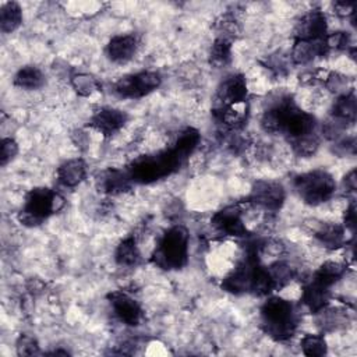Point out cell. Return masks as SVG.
Wrapping results in <instances>:
<instances>
[{"label": "cell", "instance_id": "31", "mask_svg": "<svg viewBox=\"0 0 357 357\" xmlns=\"http://www.w3.org/2000/svg\"><path fill=\"white\" fill-rule=\"evenodd\" d=\"M15 347H17V353L20 356H33L39 350L36 339L31 335H21L17 340Z\"/></svg>", "mask_w": 357, "mask_h": 357}, {"label": "cell", "instance_id": "30", "mask_svg": "<svg viewBox=\"0 0 357 357\" xmlns=\"http://www.w3.org/2000/svg\"><path fill=\"white\" fill-rule=\"evenodd\" d=\"M290 57H286L280 53H276V54H272L266 59L265 61V66L266 68L272 70L273 73L282 75V74H286L287 70H289V64H290Z\"/></svg>", "mask_w": 357, "mask_h": 357}, {"label": "cell", "instance_id": "29", "mask_svg": "<svg viewBox=\"0 0 357 357\" xmlns=\"http://www.w3.org/2000/svg\"><path fill=\"white\" fill-rule=\"evenodd\" d=\"M325 45L329 50H347L351 46L350 35L347 32H333L328 33L325 38Z\"/></svg>", "mask_w": 357, "mask_h": 357}, {"label": "cell", "instance_id": "19", "mask_svg": "<svg viewBox=\"0 0 357 357\" xmlns=\"http://www.w3.org/2000/svg\"><path fill=\"white\" fill-rule=\"evenodd\" d=\"M329 296H331V289L319 286L318 283L310 279V282L303 289L301 301L311 312L317 314L326 307L329 301Z\"/></svg>", "mask_w": 357, "mask_h": 357}, {"label": "cell", "instance_id": "21", "mask_svg": "<svg viewBox=\"0 0 357 357\" xmlns=\"http://www.w3.org/2000/svg\"><path fill=\"white\" fill-rule=\"evenodd\" d=\"M346 229L344 226L335 223H321L315 229V237L321 244L328 248H337L344 244L346 240Z\"/></svg>", "mask_w": 357, "mask_h": 357}, {"label": "cell", "instance_id": "16", "mask_svg": "<svg viewBox=\"0 0 357 357\" xmlns=\"http://www.w3.org/2000/svg\"><path fill=\"white\" fill-rule=\"evenodd\" d=\"M325 38L321 40H294V46L290 53L291 63L307 64L315 57L326 54L328 49L325 45Z\"/></svg>", "mask_w": 357, "mask_h": 357}, {"label": "cell", "instance_id": "9", "mask_svg": "<svg viewBox=\"0 0 357 357\" xmlns=\"http://www.w3.org/2000/svg\"><path fill=\"white\" fill-rule=\"evenodd\" d=\"M212 226L222 234L233 237H245L248 229L243 219V211L238 205H230L216 212L211 219Z\"/></svg>", "mask_w": 357, "mask_h": 357}, {"label": "cell", "instance_id": "23", "mask_svg": "<svg viewBox=\"0 0 357 357\" xmlns=\"http://www.w3.org/2000/svg\"><path fill=\"white\" fill-rule=\"evenodd\" d=\"M45 77L42 71L35 66H25L14 75V85L24 89H38L43 85Z\"/></svg>", "mask_w": 357, "mask_h": 357}, {"label": "cell", "instance_id": "11", "mask_svg": "<svg viewBox=\"0 0 357 357\" xmlns=\"http://www.w3.org/2000/svg\"><path fill=\"white\" fill-rule=\"evenodd\" d=\"M107 298L116 317L121 322L128 326L139 325L142 321V308L132 297L123 291H112Z\"/></svg>", "mask_w": 357, "mask_h": 357}, {"label": "cell", "instance_id": "17", "mask_svg": "<svg viewBox=\"0 0 357 357\" xmlns=\"http://www.w3.org/2000/svg\"><path fill=\"white\" fill-rule=\"evenodd\" d=\"M212 113H213V117L216 119V121L223 124L226 128L238 130L247 121L248 103L243 102V103L231 105V106H227L223 109L212 110Z\"/></svg>", "mask_w": 357, "mask_h": 357}, {"label": "cell", "instance_id": "27", "mask_svg": "<svg viewBox=\"0 0 357 357\" xmlns=\"http://www.w3.org/2000/svg\"><path fill=\"white\" fill-rule=\"evenodd\" d=\"M289 144H290L291 149L294 151V153H297L298 156H303V158H308L317 152V149L319 146V138H318L317 132H314L310 135L290 139Z\"/></svg>", "mask_w": 357, "mask_h": 357}, {"label": "cell", "instance_id": "20", "mask_svg": "<svg viewBox=\"0 0 357 357\" xmlns=\"http://www.w3.org/2000/svg\"><path fill=\"white\" fill-rule=\"evenodd\" d=\"M344 273H346L344 264L336 262V261H326L315 271L311 280L318 283L319 286L331 289L339 279L343 278Z\"/></svg>", "mask_w": 357, "mask_h": 357}, {"label": "cell", "instance_id": "10", "mask_svg": "<svg viewBox=\"0 0 357 357\" xmlns=\"http://www.w3.org/2000/svg\"><path fill=\"white\" fill-rule=\"evenodd\" d=\"M326 17L321 10L304 14L294 28V40H321L328 35Z\"/></svg>", "mask_w": 357, "mask_h": 357}, {"label": "cell", "instance_id": "6", "mask_svg": "<svg viewBox=\"0 0 357 357\" xmlns=\"http://www.w3.org/2000/svg\"><path fill=\"white\" fill-rule=\"evenodd\" d=\"M160 84L162 77L156 71H139L121 77L114 84V92L120 98L138 99L158 89Z\"/></svg>", "mask_w": 357, "mask_h": 357}, {"label": "cell", "instance_id": "25", "mask_svg": "<svg viewBox=\"0 0 357 357\" xmlns=\"http://www.w3.org/2000/svg\"><path fill=\"white\" fill-rule=\"evenodd\" d=\"M230 59H231V42L223 38H216L209 52L211 64L216 68H222L230 63Z\"/></svg>", "mask_w": 357, "mask_h": 357}, {"label": "cell", "instance_id": "3", "mask_svg": "<svg viewBox=\"0 0 357 357\" xmlns=\"http://www.w3.org/2000/svg\"><path fill=\"white\" fill-rule=\"evenodd\" d=\"M188 259V231L183 226L170 227L159 240L151 261L165 269H181Z\"/></svg>", "mask_w": 357, "mask_h": 357}, {"label": "cell", "instance_id": "24", "mask_svg": "<svg viewBox=\"0 0 357 357\" xmlns=\"http://www.w3.org/2000/svg\"><path fill=\"white\" fill-rule=\"evenodd\" d=\"M22 22L21 7L14 1H7L0 7V28L3 32L15 31Z\"/></svg>", "mask_w": 357, "mask_h": 357}, {"label": "cell", "instance_id": "12", "mask_svg": "<svg viewBox=\"0 0 357 357\" xmlns=\"http://www.w3.org/2000/svg\"><path fill=\"white\" fill-rule=\"evenodd\" d=\"M127 113L120 109L102 107L92 114L89 126L98 132L109 137L117 132L127 123Z\"/></svg>", "mask_w": 357, "mask_h": 357}, {"label": "cell", "instance_id": "33", "mask_svg": "<svg viewBox=\"0 0 357 357\" xmlns=\"http://www.w3.org/2000/svg\"><path fill=\"white\" fill-rule=\"evenodd\" d=\"M335 13L340 17H350L356 14V3L354 1H336L333 4Z\"/></svg>", "mask_w": 357, "mask_h": 357}, {"label": "cell", "instance_id": "1", "mask_svg": "<svg viewBox=\"0 0 357 357\" xmlns=\"http://www.w3.org/2000/svg\"><path fill=\"white\" fill-rule=\"evenodd\" d=\"M199 132L188 127L180 132L174 144L158 153L135 159L127 173L134 183L149 184L177 172L199 144Z\"/></svg>", "mask_w": 357, "mask_h": 357}, {"label": "cell", "instance_id": "7", "mask_svg": "<svg viewBox=\"0 0 357 357\" xmlns=\"http://www.w3.org/2000/svg\"><path fill=\"white\" fill-rule=\"evenodd\" d=\"M284 201V188L280 183L273 180H258L254 183L248 204L257 205L265 211L276 212Z\"/></svg>", "mask_w": 357, "mask_h": 357}, {"label": "cell", "instance_id": "15", "mask_svg": "<svg viewBox=\"0 0 357 357\" xmlns=\"http://www.w3.org/2000/svg\"><path fill=\"white\" fill-rule=\"evenodd\" d=\"M137 47H138V40L135 35H130V33L117 35L109 40L106 46V56L113 63H119V64L127 63L134 57Z\"/></svg>", "mask_w": 357, "mask_h": 357}, {"label": "cell", "instance_id": "4", "mask_svg": "<svg viewBox=\"0 0 357 357\" xmlns=\"http://www.w3.org/2000/svg\"><path fill=\"white\" fill-rule=\"evenodd\" d=\"M64 205L66 199L54 190L46 187L33 188L26 195L20 220L26 226H38L50 215L59 212Z\"/></svg>", "mask_w": 357, "mask_h": 357}, {"label": "cell", "instance_id": "8", "mask_svg": "<svg viewBox=\"0 0 357 357\" xmlns=\"http://www.w3.org/2000/svg\"><path fill=\"white\" fill-rule=\"evenodd\" d=\"M247 81L243 74L227 75L216 89L213 98V109H223L231 105L247 102Z\"/></svg>", "mask_w": 357, "mask_h": 357}, {"label": "cell", "instance_id": "22", "mask_svg": "<svg viewBox=\"0 0 357 357\" xmlns=\"http://www.w3.org/2000/svg\"><path fill=\"white\" fill-rule=\"evenodd\" d=\"M114 258H116V262L121 266H135L141 259V254H139L135 237L132 236L126 237L117 245Z\"/></svg>", "mask_w": 357, "mask_h": 357}, {"label": "cell", "instance_id": "5", "mask_svg": "<svg viewBox=\"0 0 357 357\" xmlns=\"http://www.w3.org/2000/svg\"><path fill=\"white\" fill-rule=\"evenodd\" d=\"M294 190L310 205H319L332 198L336 190L333 177L325 170H311L294 177Z\"/></svg>", "mask_w": 357, "mask_h": 357}, {"label": "cell", "instance_id": "18", "mask_svg": "<svg viewBox=\"0 0 357 357\" xmlns=\"http://www.w3.org/2000/svg\"><path fill=\"white\" fill-rule=\"evenodd\" d=\"M86 174V165L82 159L75 158L64 162L57 169V180L64 187H75L78 185Z\"/></svg>", "mask_w": 357, "mask_h": 357}, {"label": "cell", "instance_id": "13", "mask_svg": "<svg viewBox=\"0 0 357 357\" xmlns=\"http://www.w3.org/2000/svg\"><path fill=\"white\" fill-rule=\"evenodd\" d=\"M131 178L126 172L120 169H106L102 170L96 177V187L100 192L116 195L126 192L131 187Z\"/></svg>", "mask_w": 357, "mask_h": 357}, {"label": "cell", "instance_id": "14", "mask_svg": "<svg viewBox=\"0 0 357 357\" xmlns=\"http://www.w3.org/2000/svg\"><path fill=\"white\" fill-rule=\"evenodd\" d=\"M331 116L335 123L340 124L342 127H347L356 123L357 116V105H356V92L351 88L346 93L337 95L336 100L332 105Z\"/></svg>", "mask_w": 357, "mask_h": 357}, {"label": "cell", "instance_id": "26", "mask_svg": "<svg viewBox=\"0 0 357 357\" xmlns=\"http://www.w3.org/2000/svg\"><path fill=\"white\" fill-rule=\"evenodd\" d=\"M71 85L75 89V92L81 96H91L99 92L102 88V84L99 82V79L86 73H79L73 75Z\"/></svg>", "mask_w": 357, "mask_h": 357}, {"label": "cell", "instance_id": "28", "mask_svg": "<svg viewBox=\"0 0 357 357\" xmlns=\"http://www.w3.org/2000/svg\"><path fill=\"white\" fill-rule=\"evenodd\" d=\"M301 350L305 356L319 357L326 354V342L321 335L308 333L301 339Z\"/></svg>", "mask_w": 357, "mask_h": 357}, {"label": "cell", "instance_id": "35", "mask_svg": "<svg viewBox=\"0 0 357 357\" xmlns=\"http://www.w3.org/2000/svg\"><path fill=\"white\" fill-rule=\"evenodd\" d=\"M344 187L349 190V191H356L357 188V176H356V170H350L346 177H344Z\"/></svg>", "mask_w": 357, "mask_h": 357}, {"label": "cell", "instance_id": "2", "mask_svg": "<svg viewBox=\"0 0 357 357\" xmlns=\"http://www.w3.org/2000/svg\"><path fill=\"white\" fill-rule=\"evenodd\" d=\"M262 328L268 336L283 342L290 339L297 328V318L290 301L282 297H269L261 307Z\"/></svg>", "mask_w": 357, "mask_h": 357}, {"label": "cell", "instance_id": "32", "mask_svg": "<svg viewBox=\"0 0 357 357\" xmlns=\"http://www.w3.org/2000/svg\"><path fill=\"white\" fill-rule=\"evenodd\" d=\"M18 152V145L13 138H4L1 141V148H0V160L1 165H7Z\"/></svg>", "mask_w": 357, "mask_h": 357}, {"label": "cell", "instance_id": "34", "mask_svg": "<svg viewBox=\"0 0 357 357\" xmlns=\"http://www.w3.org/2000/svg\"><path fill=\"white\" fill-rule=\"evenodd\" d=\"M354 227H356V205L354 202H351L344 213V229L354 233Z\"/></svg>", "mask_w": 357, "mask_h": 357}]
</instances>
